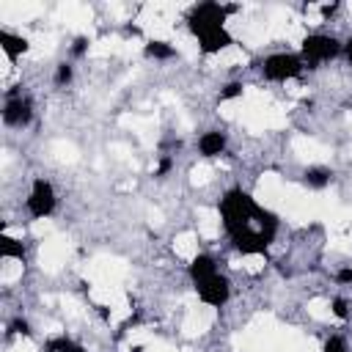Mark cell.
<instances>
[{
	"instance_id": "1",
	"label": "cell",
	"mask_w": 352,
	"mask_h": 352,
	"mask_svg": "<svg viewBox=\"0 0 352 352\" xmlns=\"http://www.w3.org/2000/svg\"><path fill=\"white\" fill-rule=\"evenodd\" d=\"M217 214H220V226H223L228 242L242 256L264 253L280 231L278 217L242 187H231L223 192V198L217 204Z\"/></svg>"
},
{
	"instance_id": "2",
	"label": "cell",
	"mask_w": 352,
	"mask_h": 352,
	"mask_svg": "<svg viewBox=\"0 0 352 352\" xmlns=\"http://www.w3.org/2000/svg\"><path fill=\"white\" fill-rule=\"evenodd\" d=\"M231 11H234L231 6H220V3H198L190 8L187 28L204 55H220L234 44V36L228 30Z\"/></svg>"
},
{
	"instance_id": "3",
	"label": "cell",
	"mask_w": 352,
	"mask_h": 352,
	"mask_svg": "<svg viewBox=\"0 0 352 352\" xmlns=\"http://www.w3.org/2000/svg\"><path fill=\"white\" fill-rule=\"evenodd\" d=\"M187 278L206 308H223L231 300V280L212 253H195L187 264Z\"/></svg>"
},
{
	"instance_id": "4",
	"label": "cell",
	"mask_w": 352,
	"mask_h": 352,
	"mask_svg": "<svg viewBox=\"0 0 352 352\" xmlns=\"http://www.w3.org/2000/svg\"><path fill=\"white\" fill-rule=\"evenodd\" d=\"M297 52H300L305 69H319V66L336 60V58L344 52V44H341V38L333 36V33L314 30V33H308V36L300 41Z\"/></svg>"
},
{
	"instance_id": "5",
	"label": "cell",
	"mask_w": 352,
	"mask_h": 352,
	"mask_svg": "<svg viewBox=\"0 0 352 352\" xmlns=\"http://www.w3.org/2000/svg\"><path fill=\"white\" fill-rule=\"evenodd\" d=\"M261 77L267 82H275V85H283V82H292L297 80L302 72H305V63L300 58V52H270L264 60H261Z\"/></svg>"
},
{
	"instance_id": "6",
	"label": "cell",
	"mask_w": 352,
	"mask_h": 352,
	"mask_svg": "<svg viewBox=\"0 0 352 352\" xmlns=\"http://www.w3.org/2000/svg\"><path fill=\"white\" fill-rule=\"evenodd\" d=\"M55 209H58V192H55L52 182L44 179V176H36L30 182L28 195H25V212H28V217L47 220V217L55 214Z\"/></svg>"
},
{
	"instance_id": "7",
	"label": "cell",
	"mask_w": 352,
	"mask_h": 352,
	"mask_svg": "<svg viewBox=\"0 0 352 352\" xmlns=\"http://www.w3.org/2000/svg\"><path fill=\"white\" fill-rule=\"evenodd\" d=\"M33 118V104L28 96L16 94V96H6V104H3V124L8 129H25Z\"/></svg>"
},
{
	"instance_id": "8",
	"label": "cell",
	"mask_w": 352,
	"mask_h": 352,
	"mask_svg": "<svg viewBox=\"0 0 352 352\" xmlns=\"http://www.w3.org/2000/svg\"><path fill=\"white\" fill-rule=\"evenodd\" d=\"M198 154L204 160H214V157H223L226 148H228V135L223 129H206L198 135V143H195Z\"/></svg>"
},
{
	"instance_id": "9",
	"label": "cell",
	"mask_w": 352,
	"mask_h": 352,
	"mask_svg": "<svg viewBox=\"0 0 352 352\" xmlns=\"http://www.w3.org/2000/svg\"><path fill=\"white\" fill-rule=\"evenodd\" d=\"M0 50H3V55H6L8 60H19V58L30 50V41H28L22 33H14V30L3 28V30H0Z\"/></svg>"
},
{
	"instance_id": "10",
	"label": "cell",
	"mask_w": 352,
	"mask_h": 352,
	"mask_svg": "<svg viewBox=\"0 0 352 352\" xmlns=\"http://www.w3.org/2000/svg\"><path fill=\"white\" fill-rule=\"evenodd\" d=\"M330 179H333V173H330V168H324V165H311V168H305V173H302V182H305V187H311V190H324V187L330 184Z\"/></svg>"
},
{
	"instance_id": "11",
	"label": "cell",
	"mask_w": 352,
	"mask_h": 352,
	"mask_svg": "<svg viewBox=\"0 0 352 352\" xmlns=\"http://www.w3.org/2000/svg\"><path fill=\"white\" fill-rule=\"evenodd\" d=\"M143 52H146V58L168 60V58H173V55H176V47H173L170 41H160V38H154V41H146Z\"/></svg>"
},
{
	"instance_id": "12",
	"label": "cell",
	"mask_w": 352,
	"mask_h": 352,
	"mask_svg": "<svg viewBox=\"0 0 352 352\" xmlns=\"http://www.w3.org/2000/svg\"><path fill=\"white\" fill-rule=\"evenodd\" d=\"M322 352H352V349H349V344H346V338H344V336L333 333V336H327V338H324Z\"/></svg>"
},
{
	"instance_id": "13",
	"label": "cell",
	"mask_w": 352,
	"mask_h": 352,
	"mask_svg": "<svg viewBox=\"0 0 352 352\" xmlns=\"http://www.w3.org/2000/svg\"><path fill=\"white\" fill-rule=\"evenodd\" d=\"M72 80V66L69 63H58V72H55V82L58 85H66Z\"/></svg>"
},
{
	"instance_id": "14",
	"label": "cell",
	"mask_w": 352,
	"mask_h": 352,
	"mask_svg": "<svg viewBox=\"0 0 352 352\" xmlns=\"http://www.w3.org/2000/svg\"><path fill=\"white\" fill-rule=\"evenodd\" d=\"M336 280H338V283H352V267L338 270V272H336Z\"/></svg>"
},
{
	"instance_id": "15",
	"label": "cell",
	"mask_w": 352,
	"mask_h": 352,
	"mask_svg": "<svg viewBox=\"0 0 352 352\" xmlns=\"http://www.w3.org/2000/svg\"><path fill=\"white\" fill-rule=\"evenodd\" d=\"M344 58H346V63H349V69H352V38L344 44Z\"/></svg>"
}]
</instances>
